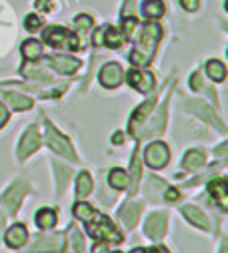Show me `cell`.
Here are the masks:
<instances>
[{
	"label": "cell",
	"mask_w": 228,
	"mask_h": 253,
	"mask_svg": "<svg viewBox=\"0 0 228 253\" xmlns=\"http://www.w3.org/2000/svg\"><path fill=\"white\" fill-rule=\"evenodd\" d=\"M188 109H192V111H194V113H196L198 117L206 119L208 123L216 125V126H218V129H220V131H224V125H222V123H220V121H218V119L214 117V113L210 111V107H208V105H204V103H200V101H198V103H188Z\"/></svg>",
	"instance_id": "7402d4cb"
},
{
	"label": "cell",
	"mask_w": 228,
	"mask_h": 253,
	"mask_svg": "<svg viewBox=\"0 0 228 253\" xmlns=\"http://www.w3.org/2000/svg\"><path fill=\"white\" fill-rule=\"evenodd\" d=\"M56 221H58L56 211H54V209H50V207H42V209H38V211H36V215H34V223H36L42 231L56 227Z\"/></svg>",
	"instance_id": "d6986e66"
},
{
	"label": "cell",
	"mask_w": 228,
	"mask_h": 253,
	"mask_svg": "<svg viewBox=\"0 0 228 253\" xmlns=\"http://www.w3.org/2000/svg\"><path fill=\"white\" fill-rule=\"evenodd\" d=\"M140 211H142V203L130 199V201L120 209V213H118V215H120V219H122V223H124L128 229H132V227L136 225V221H138Z\"/></svg>",
	"instance_id": "5bb4252c"
},
{
	"label": "cell",
	"mask_w": 228,
	"mask_h": 253,
	"mask_svg": "<svg viewBox=\"0 0 228 253\" xmlns=\"http://www.w3.org/2000/svg\"><path fill=\"white\" fill-rule=\"evenodd\" d=\"M182 215L190 221L192 225H196V227H200V229H204V231L210 229V221H208V217H206L200 209L192 207V205H186V207H182Z\"/></svg>",
	"instance_id": "2e32d148"
},
{
	"label": "cell",
	"mask_w": 228,
	"mask_h": 253,
	"mask_svg": "<svg viewBox=\"0 0 228 253\" xmlns=\"http://www.w3.org/2000/svg\"><path fill=\"white\" fill-rule=\"evenodd\" d=\"M142 14L150 20H156L164 14V2L162 0H144L142 2Z\"/></svg>",
	"instance_id": "d4e9b609"
},
{
	"label": "cell",
	"mask_w": 228,
	"mask_h": 253,
	"mask_svg": "<svg viewBox=\"0 0 228 253\" xmlns=\"http://www.w3.org/2000/svg\"><path fill=\"white\" fill-rule=\"evenodd\" d=\"M144 253H168V249L156 245V247H150V249H148V251H144Z\"/></svg>",
	"instance_id": "ab89813d"
},
{
	"label": "cell",
	"mask_w": 228,
	"mask_h": 253,
	"mask_svg": "<svg viewBox=\"0 0 228 253\" xmlns=\"http://www.w3.org/2000/svg\"><path fill=\"white\" fill-rule=\"evenodd\" d=\"M122 79H124V71H122V67L118 65V62H108V65H104L102 71L98 73V81H100V84L106 86V88H116V86H120Z\"/></svg>",
	"instance_id": "9c48e42d"
},
{
	"label": "cell",
	"mask_w": 228,
	"mask_h": 253,
	"mask_svg": "<svg viewBox=\"0 0 228 253\" xmlns=\"http://www.w3.org/2000/svg\"><path fill=\"white\" fill-rule=\"evenodd\" d=\"M162 193H164V199L170 201V203L180 199V191H178V189H174V187H164V191H162Z\"/></svg>",
	"instance_id": "836d02e7"
},
{
	"label": "cell",
	"mask_w": 228,
	"mask_h": 253,
	"mask_svg": "<svg viewBox=\"0 0 228 253\" xmlns=\"http://www.w3.org/2000/svg\"><path fill=\"white\" fill-rule=\"evenodd\" d=\"M144 161L152 169H162V167H166L168 161H170V151L164 143H152L144 151Z\"/></svg>",
	"instance_id": "5b68a950"
},
{
	"label": "cell",
	"mask_w": 228,
	"mask_h": 253,
	"mask_svg": "<svg viewBox=\"0 0 228 253\" xmlns=\"http://www.w3.org/2000/svg\"><path fill=\"white\" fill-rule=\"evenodd\" d=\"M4 241H6V245H8L10 249H20V247H24L26 241H28V231H26V227H24L22 223H14V225L4 233Z\"/></svg>",
	"instance_id": "4fadbf2b"
},
{
	"label": "cell",
	"mask_w": 228,
	"mask_h": 253,
	"mask_svg": "<svg viewBox=\"0 0 228 253\" xmlns=\"http://www.w3.org/2000/svg\"><path fill=\"white\" fill-rule=\"evenodd\" d=\"M220 253H226V243L222 245V251H220Z\"/></svg>",
	"instance_id": "ee69618b"
},
{
	"label": "cell",
	"mask_w": 228,
	"mask_h": 253,
	"mask_svg": "<svg viewBox=\"0 0 228 253\" xmlns=\"http://www.w3.org/2000/svg\"><path fill=\"white\" fill-rule=\"evenodd\" d=\"M2 227H4V215L0 213V231H2Z\"/></svg>",
	"instance_id": "7bdbcfd3"
},
{
	"label": "cell",
	"mask_w": 228,
	"mask_h": 253,
	"mask_svg": "<svg viewBox=\"0 0 228 253\" xmlns=\"http://www.w3.org/2000/svg\"><path fill=\"white\" fill-rule=\"evenodd\" d=\"M144 251H146L144 247H134V249H132V251H130V253H144Z\"/></svg>",
	"instance_id": "b9f144b4"
},
{
	"label": "cell",
	"mask_w": 228,
	"mask_h": 253,
	"mask_svg": "<svg viewBox=\"0 0 228 253\" xmlns=\"http://www.w3.org/2000/svg\"><path fill=\"white\" fill-rule=\"evenodd\" d=\"M4 101L16 111H28V109H32V105H34L32 99L24 97V94H18V92H4Z\"/></svg>",
	"instance_id": "603a6c76"
},
{
	"label": "cell",
	"mask_w": 228,
	"mask_h": 253,
	"mask_svg": "<svg viewBox=\"0 0 228 253\" xmlns=\"http://www.w3.org/2000/svg\"><path fill=\"white\" fill-rule=\"evenodd\" d=\"M92 253H110L108 251V243L106 241H98V243L92 247Z\"/></svg>",
	"instance_id": "8d00e7d4"
},
{
	"label": "cell",
	"mask_w": 228,
	"mask_h": 253,
	"mask_svg": "<svg viewBox=\"0 0 228 253\" xmlns=\"http://www.w3.org/2000/svg\"><path fill=\"white\" fill-rule=\"evenodd\" d=\"M8 123V111L4 109V105L0 103V129H2V126Z\"/></svg>",
	"instance_id": "74e56055"
},
{
	"label": "cell",
	"mask_w": 228,
	"mask_h": 253,
	"mask_svg": "<svg viewBox=\"0 0 228 253\" xmlns=\"http://www.w3.org/2000/svg\"><path fill=\"white\" fill-rule=\"evenodd\" d=\"M124 35L122 30L116 28V26H104L102 30V46H108V48H120L124 44Z\"/></svg>",
	"instance_id": "e0dca14e"
},
{
	"label": "cell",
	"mask_w": 228,
	"mask_h": 253,
	"mask_svg": "<svg viewBox=\"0 0 228 253\" xmlns=\"http://www.w3.org/2000/svg\"><path fill=\"white\" fill-rule=\"evenodd\" d=\"M64 233H56L50 237H36L34 245L28 247L26 253H52V251H64Z\"/></svg>",
	"instance_id": "52a82bcc"
},
{
	"label": "cell",
	"mask_w": 228,
	"mask_h": 253,
	"mask_svg": "<svg viewBox=\"0 0 228 253\" xmlns=\"http://www.w3.org/2000/svg\"><path fill=\"white\" fill-rule=\"evenodd\" d=\"M46 65H52L62 75H72V73H76L82 67V62L78 58H72V56L54 54V56H46Z\"/></svg>",
	"instance_id": "8fae6325"
},
{
	"label": "cell",
	"mask_w": 228,
	"mask_h": 253,
	"mask_svg": "<svg viewBox=\"0 0 228 253\" xmlns=\"http://www.w3.org/2000/svg\"><path fill=\"white\" fill-rule=\"evenodd\" d=\"M86 231L92 235L96 241H106V243H122V233L114 227V223L106 217L96 211V215L86 221Z\"/></svg>",
	"instance_id": "7a4b0ae2"
},
{
	"label": "cell",
	"mask_w": 228,
	"mask_h": 253,
	"mask_svg": "<svg viewBox=\"0 0 228 253\" xmlns=\"http://www.w3.org/2000/svg\"><path fill=\"white\" fill-rule=\"evenodd\" d=\"M40 147V135L36 131V126H30V129L22 135L20 145H18V159H26L34 151H38Z\"/></svg>",
	"instance_id": "30bf717a"
},
{
	"label": "cell",
	"mask_w": 228,
	"mask_h": 253,
	"mask_svg": "<svg viewBox=\"0 0 228 253\" xmlns=\"http://www.w3.org/2000/svg\"><path fill=\"white\" fill-rule=\"evenodd\" d=\"M108 183H110V187L116 189V191H124V189H130V185H132L130 175L124 169H112L108 175Z\"/></svg>",
	"instance_id": "44dd1931"
},
{
	"label": "cell",
	"mask_w": 228,
	"mask_h": 253,
	"mask_svg": "<svg viewBox=\"0 0 228 253\" xmlns=\"http://www.w3.org/2000/svg\"><path fill=\"white\" fill-rule=\"evenodd\" d=\"M116 253H120V251H116Z\"/></svg>",
	"instance_id": "f6af8a7d"
},
{
	"label": "cell",
	"mask_w": 228,
	"mask_h": 253,
	"mask_svg": "<svg viewBox=\"0 0 228 253\" xmlns=\"http://www.w3.org/2000/svg\"><path fill=\"white\" fill-rule=\"evenodd\" d=\"M72 213H74V217L76 219H80V221H90L94 215H96V211L92 209V205H88V203H84V201H78L74 207H72Z\"/></svg>",
	"instance_id": "83f0119b"
},
{
	"label": "cell",
	"mask_w": 228,
	"mask_h": 253,
	"mask_svg": "<svg viewBox=\"0 0 228 253\" xmlns=\"http://www.w3.org/2000/svg\"><path fill=\"white\" fill-rule=\"evenodd\" d=\"M90 191H92V177H90V173L82 171L76 179V195L86 197V195H90Z\"/></svg>",
	"instance_id": "4316f807"
},
{
	"label": "cell",
	"mask_w": 228,
	"mask_h": 253,
	"mask_svg": "<svg viewBox=\"0 0 228 253\" xmlns=\"http://www.w3.org/2000/svg\"><path fill=\"white\" fill-rule=\"evenodd\" d=\"M204 163H206V155L200 149H190L182 159V167L186 171H198L204 167Z\"/></svg>",
	"instance_id": "9a60e30c"
},
{
	"label": "cell",
	"mask_w": 228,
	"mask_h": 253,
	"mask_svg": "<svg viewBox=\"0 0 228 253\" xmlns=\"http://www.w3.org/2000/svg\"><path fill=\"white\" fill-rule=\"evenodd\" d=\"M20 50H22V56L26 60H36V58L42 56V42H38L34 39H28V41L22 42Z\"/></svg>",
	"instance_id": "cb8c5ba5"
},
{
	"label": "cell",
	"mask_w": 228,
	"mask_h": 253,
	"mask_svg": "<svg viewBox=\"0 0 228 253\" xmlns=\"http://www.w3.org/2000/svg\"><path fill=\"white\" fill-rule=\"evenodd\" d=\"M180 6L188 12H194V10H198L200 6V0H180Z\"/></svg>",
	"instance_id": "e575fe53"
},
{
	"label": "cell",
	"mask_w": 228,
	"mask_h": 253,
	"mask_svg": "<svg viewBox=\"0 0 228 253\" xmlns=\"http://www.w3.org/2000/svg\"><path fill=\"white\" fill-rule=\"evenodd\" d=\"M206 73L214 83H222L226 79V67L220 60H208L206 62Z\"/></svg>",
	"instance_id": "484cf974"
},
{
	"label": "cell",
	"mask_w": 228,
	"mask_h": 253,
	"mask_svg": "<svg viewBox=\"0 0 228 253\" xmlns=\"http://www.w3.org/2000/svg\"><path fill=\"white\" fill-rule=\"evenodd\" d=\"M36 8L42 10V12H50L52 10V0H36Z\"/></svg>",
	"instance_id": "d590c367"
},
{
	"label": "cell",
	"mask_w": 228,
	"mask_h": 253,
	"mask_svg": "<svg viewBox=\"0 0 228 253\" xmlns=\"http://www.w3.org/2000/svg\"><path fill=\"white\" fill-rule=\"evenodd\" d=\"M90 26H92V18L88 14H78L74 18V28L78 33H86V30H90Z\"/></svg>",
	"instance_id": "1f68e13d"
},
{
	"label": "cell",
	"mask_w": 228,
	"mask_h": 253,
	"mask_svg": "<svg viewBox=\"0 0 228 253\" xmlns=\"http://www.w3.org/2000/svg\"><path fill=\"white\" fill-rule=\"evenodd\" d=\"M56 167V173H58V193L64 191V187L68 183V177H70V169L68 167H62V165H54Z\"/></svg>",
	"instance_id": "4dcf8cb0"
},
{
	"label": "cell",
	"mask_w": 228,
	"mask_h": 253,
	"mask_svg": "<svg viewBox=\"0 0 228 253\" xmlns=\"http://www.w3.org/2000/svg\"><path fill=\"white\" fill-rule=\"evenodd\" d=\"M102 30H104V26H102V28H98V30H96V35H94V39H92L94 46H102Z\"/></svg>",
	"instance_id": "f35d334b"
},
{
	"label": "cell",
	"mask_w": 228,
	"mask_h": 253,
	"mask_svg": "<svg viewBox=\"0 0 228 253\" xmlns=\"http://www.w3.org/2000/svg\"><path fill=\"white\" fill-rule=\"evenodd\" d=\"M154 103H156V99H150V101H144L134 113H132V119H130V133H134L136 135V129L138 126L146 121V117H148V113L152 111V107H154Z\"/></svg>",
	"instance_id": "ac0fdd59"
},
{
	"label": "cell",
	"mask_w": 228,
	"mask_h": 253,
	"mask_svg": "<svg viewBox=\"0 0 228 253\" xmlns=\"http://www.w3.org/2000/svg\"><path fill=\"white\" fill-rule=\"evenodd\" d=\"M66 233L70 235V241H72L74 251H76V253H86V251H84V237H82L80 229H78L76 225H68V231H66Z\"/></svg>",
	"instance_id": "f1b7e54d"
},
{
	"label": "cell",
	"mask_w": 228,
	"mask_h": 253,
	"mask_svg": "<svg viewBox=\"0 0 228 253\" xmlns=\"http://www.w3.org/2000/svg\"><path fill=\"white\" fill-rule=\"evenodd\" d=\"M144 233L154 241L164 237V233H166V215L164 213H152L144 223Z\"/></svg>",
	"instance_id": "7c38bea8"
},
{
	"label": "cell",
	"mask_w": 228,
	"mask_h": 253,
	"mask_svg": "<svg viewBox=\"0 0 228 253\" xmlns=\"http://www.w3.org/2000/svg\"><path fill=\"white\" fill-rule=\"evenodd\" d=\"M42 41L52 46V48H60V50H78L80 41L76 35H72L68 28L62 26H48L42 33Z\"/></svg>",
	"instance_id": "3957f363"
},
{
	"label": "cell",
	"mask_w": 228,
	"mask_h": 253,
	"mask_svg": "<svg viewBox=\"0 0 228 253\" xmlns=\"http://www.w3.org/2000/svg\"><path fill=\"white\" fill-rule=\"evenodd\" d=\"M126 79H128V84L132 88H136L138 92H150L156 86L154 75L148 71H142V69H130Z\"/></svg>",
	"instance_id": "ba28073f"
},
{
	"label": "cell",
	"mask_w": 228,
	"mask_h": 253,
	"mask_svg": "<svg viewBox=\"0 0 228 253\" xmlns=\"http://www.w3.org/2000/svg\"><path fill=\"white\" fill-rule=\"evenodd\" d=\"M28 183H24V181H16L8 191L4 193V197H0V207H4L8 213H16V209H18V205L22 203V197L28 193Z\"/></svg>",
	"instance_id": "8992f818"
},
{
	"label": "cell",
	"mask_w": 228,
	"mask_h": 253,
	"mask_svg": "<svg viewBox=\"0 0 228 253\" xmlns=\"http://www.w3.org/2000/svg\"><path fill=\"white\" fill-rule=\"evenodd\" d=\"M122 141H124V139H122V135H120V133L112 135V143H114V145H122Z\"/></svg>",
	"instance_id": "60d3db41"
},
{
	"label": "cell",
	"mask_w": 228,
	"mask_h": 253,
	"mask_svg": "<svg viewBox=\"0 0 228 253\" xmlns=\"http://www.w3.org/2000/svg\"><path fill=\"white\" fill-rule=\"evenodd\" d=\"M166 183L160 177H148V185H146V195H150V199H156V195L160 191H164Z\"/></svg>",
	"instance_id": "f546056e"
},
{
	"label": "cell",
	"mask_w": 228,
	"mask_h": 253,
	"mask_svg": "<svg viewBox=\"0 0 228 253\" xmlns=\"http://www.w3.org/2000/svg\"><path fill=\"white\" fill-rule=\"evenodd\" d=\"M46 141H48V145H50V149H52L54 153L66 157V159H70V161H74V163L78 161V157H76V153L72 151L68 139L64 137V135H60V133L54 129V126H50V125H48V129H46Z\"/></svg>",
	"instance_id": "277c9868"
},
{
	"label": "cell",
	"mask_w": 228,
	"mask_h": 253,
	"mask_svg": "<svg viewBox=\"0 0 228 253\" xmlns=\"http://www.w3.org/2000/svg\"><path fill=\"white\" fill-rule=\"evenodd\" d=\"M160 37H162V28L156 22L146 24L144 30H142V37H140L138 46L128 54L130 62H132L134 67H146L150 62V58H152V54H154V48H156Z\"/></svg>",
	"instance_id": "6da1fadb"
},
{
	"label": "cell",
	"mask_w": 228,
	"mask_h": 253,
	"mask_svg": "<svg viewBox=\"0 0 228 253\" xmlns=\"http://www.w3.org/2000/svg\"><path fill=\"white\" fill-rule=\"evenodd\" d=\"M208 193H210V195L220 203V207H222V209H226V193H228L226 179H222V177L212 179V181H210V185H208Z\"/></svg>",
	"instance_id": "ffe728a7"
},
{
	"label": "cell",
	"mask_w": 228,
	"mask_h": 253,
	"mask_svg": "<svg viewBox=\"0 0 228 253\" xmlns=\"http://www.w3.org/2000/svg\"><path fill=\"white\" fill-rule=\"evenodd\" d=\"M24 26H26V30H30V33H36V30L42 26V18L36 14H28L24 18Z\"/></svg>",
	"instance_id": "d6a6232c"
}]
</instances>
